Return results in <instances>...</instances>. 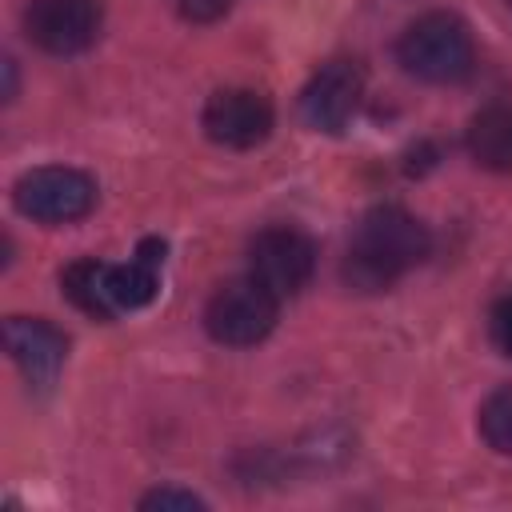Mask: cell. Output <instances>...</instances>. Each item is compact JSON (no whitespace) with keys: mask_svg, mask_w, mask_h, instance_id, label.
Returning a JSON list of instances; mask_svg holds the SVG:
<instances>
[{"mask_svg":"<svg viewBox=\"0 0 512 512\" xmlns=\"http://www.w3.org/2000/svg\"><path fill=\"white\" fill-rule=\"evenodd\" d=\"M428 252H432L428 228L400 204H380L364 212L352 232L344 256V280L360 292H380L392 280H400L408 268H416Z\"/></svg>","mask_w":512,"mask_h":512,"instance_id":"6da1fadb","label":"cell"},{"mask_svg":"<svg viewBox=\"0 0 512 512\" xmlns=\"http://www.w3.org/2000/svg\"><path fill=\"white\" fill-rule=\"evenodd\" d=\"M396 60L424 84H460L476 64L468 24L456 12H424L400 32Z\"/></svg>","mask_w":512,"mask_h":512,"instance_id":"7a4b0ae2","label":"cell"},{"mask_svg":"<svg viewBox=\"0 0 512 512\" xmlns=\"http://www.w3.org/2000/svg\"><path fill=\"white\" fill-rule=\"evenodd\" d=\"M12 204L36 224H72L96 208V180L68 164H44L12 184Z\"/></svg>","mask_w":512,"mask_h":512,"instance_id":"3957f363","label":"cell"},{"mask_svg":"<svg viewBox=\"0 0 512 512\" xmlns=\"http://www.w3.org/2000/svg\"><path fill=\"white\" fill-rule=\"evenodd\" d=\"M276 316H280V296L268 292L256 276H244L212 292L204 308V328L216 344L248 348V344H260L276 328Z\"/></svg>","mask_w":512,"mask_h":512,"instance_id":"277c9868","label":"cell"},{"mask_svg":"<svg viewBox=\"0 0 512 512\" xmlns=\"http://www.w3.org/2000/svg\"><path fill=\"white\" fill-rule=\"evenodd\" d=\"M312 268H316L312 240L300 228H288V224L264 228L252 240V248H248V276H256L280 300L284 296H296L312 280Z\"/></svg>","mask_w":512,"mask_h":512,"instance_id":"5b68a950","label":"cell"},{"mask_svg":"<svg viewBox=\"0 0 512 512\" xmlns=\"http://www.w3.org/2000/svg\"><path fill=\"white\" fill-rule=\"evenodd\" d=\"M100 4L96 0H28L24 32L36 48L52 56H76L100 36Z\"/></svg>","mask_w":512,"mask_h":512,"instance_id":"8992f818","label":"cell"},{"mask_svg":"<svg viewBox=\"0 0 512 512\" xmlns=\"http://www.w3.org/2000/svg\"><path fill=\"white\" fill-rule=\"evenodd\" d=\"M200 128L212 144L244 152V148H256L268 140L272 104H268V96H260L252 88H220L208 96V104L200 112Z\"/></svg>","mask_w":512,"mask_h":512,"instance_id":"52a82bcc","label":"cell"},{"mask_svg":"<svg viewBox=\"0 0 512 512\" xmlns=\"http://www.w3.org/2000/svg\"><path fill=\"white\" fill-rule=\"evenodd\" d=\"M364 96V72L356 60H328L300 92V116L316 132H344Z\"/></svg>","mask_w":512,"mask_h":512,"instance_id":"ba28073f","label":"cell"},{"mask_svg":"<svg viewBox=\"0 0 512 512\" xmlns=\"http://www.w3.org/2000/svg\"><path fill=\"white\" fill-rule=\"evenodd\" d=\"M4 348L36 392H48L56 384L64 356H68L64 332L40 316H12L4 324Z\"/></svg>","mask_w":512,"mask_h":512,"instance_id":"9c48e42d","label":"cell"},{"mask_svg":"<svg viewBox=\"0 0 512 512\" xmlns=\"http://www.w3.org/2000/svg\"><path fill=\"white\" fill-rule=\"evenodd\" d=\"M468 156L488 172H512V104H484L464 132Z\"/></svg>","mask_w":512,"mask_h":512,"instance_id":"30bf717a","label":"cell"},{"mask_svg":"<svg viewBox=\"0 0 512 512\" xmlns=\"http://www.w3.org/2000/svg\"><path fill=\"white\" fill-rule=\"evenodd\" d=\"M60 288H64V296L80 312H88L96 320H112L116 316V304H112V264L92 260V256L76 260V264H68L60 272Z\"/></svg>","mask_w":512,"mask_h":512,"instance_id":"8fae6325","label":"cell"},{"mask_svg":"<svg viewBox=\"0 0 512 512\" xmlns=\"http://www.w3.org/2000/svg\"><path fill=\"white\" fill-rule=\"evenodd\" d=\"M160 288V268L148 264V260H128V264H112V304H116V316L120 312H132V308H144Z\"/></svg>","mask_w":512,"mask_h":512,"instance_id":"7c38bea8","label":"cell"},{"mask_svg":"<svg viewBox=\"0 0 512 512\" xmlns=\"http://www.w3.org/2000/svg\"><path fill=\"white\" fill-rule=\"evenodd\" d=\"M480 436L492 452L512 456V384L496 388L480 408Z\"/></svg>","mask_w":512,"mask_h":512,"instance_id":"4fadbf2b","label":"cell"},{"mask_svg":"<svg viewBox=\"0 0 512 512\" xmlns=\"http://www.w3.org/2000/svg\"><path fill=\"white\" fill-rule=\"evenodd\" d=\"M140 508H184V512H192V508H204V500L196 496V492H184V488H156V492H148V496H140Z\"/></svg>","mask_w":512,"mask_h":512,"instance_id":"5bb4252c","label":"cell"},{"mask_svg":"<svg viewBox=\"0 0 512 512\" xmlns=\"http://www.w3.org/2000/svg\"><path fill=\"white\" fill-rule=\"evenodd\" d=\"M492 340L504 356H512V292L500 296L496 308H492Z\"/></svg>","mask_w":512,"mask_h":512,"instance_id":"9a60e30c","label":"cell"},{"mask_svg":"<svg viewBox=\"0 0 512 512\" xmlns=\"http://www.w3.org/2000/svg\"><path fill=\"white\" fill-rule=\"evenodd\" d=\"M176 12L184 20H196V24H208V20H220L228 12V0H172Z\"/></svg>","mask_w":512,"mask_h":512,"instance_id":"2e32d148","label":"cell"},{"mask_svg":"<svg viewBox=\"0 0 512 512\" xmlns=\"http://www.w3.org/2000/svg\"><path fill=\"white\" fill-rule=\"evenodd\" d=\"M504 4H508V8H512V0H504Z\"/></svg>","mask_w":512,"mask_h":512,"instance_id":"e0dca14e","label":"cell"}]
</instances>
